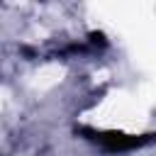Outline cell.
Wrapping results in <instances>:
<instances>
[{
    "label": "cell",
    "mask_w": 156,
    "mask_h": 156,
    "mask_svg": "<svg viewBox=\"0 0 156 156\" xmlns=\"http://www.w3.org/2000/svg\"><path fill=\"white\" fill-rule=\"evenodd\" d=\"M76 134L98 144L107 154H127V151H134L156 141V134H124V132H102V129H90V127H78Z\"/></svg>",
    "instance_id": "1"
}]
</instances>
